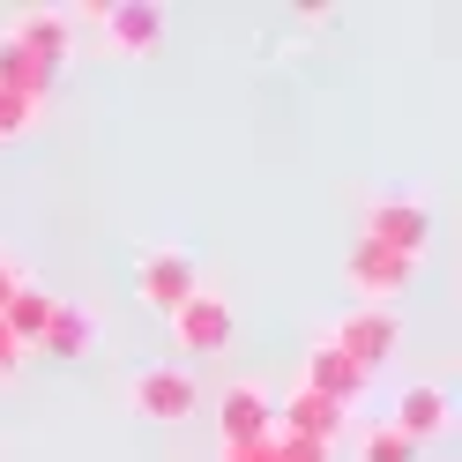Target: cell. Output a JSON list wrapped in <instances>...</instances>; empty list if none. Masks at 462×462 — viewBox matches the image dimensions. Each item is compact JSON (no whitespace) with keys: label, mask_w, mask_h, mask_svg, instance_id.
Segmentation results:
<instances>
[{"label":"cell","mask_w":462,"mask_h":462,"mask_svg":"<svg viewBox=\"0 0 462 462\" xmlns=\"http://www.w3.org/2000/svg\"><path fill=\"white\" fill-rule=\"evenodd\" d=\"M358 462H418V448L402 440L395 425H365L358 432Z\"/></svg>","instance_id":"2e32d148"},{"label":"cell","mask_w":462,"mask_h":462,"mask_svg":"<svg viewBox=\"0 0 462 462\" xmlns=\"http://www.w3.org/2000/svg\"><path fill=\"white\" fill-rule=\"evenodd\" d=\"M217 432H224V448H246V440H269L276 432V402L262 381H231L224 402H217Z\"/></svg>","instance_id":"52a82bcc"},{"label":"cell","mask_w":462,"mask_h":462,"mask_svg":"<svg viewBox=\"0 0 462 462\" xmlns=\"http://www.w3.org/2000/svg\"><path fill=\"white\" fill-rule=\"evenodd\" d=\"M395 336H402V321L395 313H373V306H358V313H343V321L328 328V343L343 358H351L358 373H373V365H388V351H395Z\"/></svg>","instance_id":"8992f818"},{"label":"cell","mask_w":462,"mask_h":462,"mask_svg":"<svg viewBox=\"0 0 462 462\" xmlns=\"http://www.w3.org/2000/svg\"><path fill=\"white\" fill-rule=\"evenodd\" d=\"M38 120V105L31 97H15V90H0V142H15V134H31Z\"/></svg>","instance_id":"e0dca14e"},{"label":"cell","mask_w":462,"mask_h":462,"mask_svg":"<svg viewBox=\"0 0 462 462\" xmlns=\"http://www.w3.org/2000/svg\"><path fill=\"white\" fill-rule=\"evenodd\" d=\"M358 239H365V246L402 254V262H425L432 217H425V201H411V194H373L365 209H358Z\"/></svg>","instance_id":"6da1fadb"},{"label":"cell","mask_w":462,"mask_h":462,"mask_svg":"<svg viewBox=\"0 0 462 462\" xmlns=\"http://www.w3.org/2000/svg\"><path fill=\"white\" fill-rule=\"evenodd\" d=\"M343 283H351V291H358V306H373V313H381L388 299H402V291H411V283H418V262H402V254H388V246H351V254H343Z\"/></svg>","instance_id":"277c9868"},{"label":"cell","mask_w":462,"mask_h":462,"mask_svg":"<svg viewBox=\"0 0 462 462\" xmlns=\"http://www.w3.org/2000/svg\"><path fill=\"white\" fill-rule=\"evenodd\" d=\"M82 15H97L105 23V45H120V52H150L164 38V8H150V0H120V8H82Z\"/></svg>","instance_id":"7c38bea8"},{"label":"cell","mask_w":462,"mask_h":462,"mask_svg":"<svg viewBox=\"0 0 462 462\" xmlns=\"http://www.w3.org/2000/svg\"><path fill=\"white\" fill-rule=\"evenodd\" d=\"M8 45H23L38 68L60 75V68H68V15H60V8H23V15L8 23Z\"/></svg>","instance_id":"30bf717a"},{"label":"cell","mask_w":462,"mask_h":462,"mask_svg":"<svg viewBox=\"0 0 462 462\" xmlns=\"http://www.w3.org/2000/svg\"><path fill=\"white\" fill-rule=\"evenodd\" d=\"M388 425H395L411 448H432V440H448V425H455V402H448V388H440V381H411V388L395 395Z\"/></svg>","instance_id":"5b68a950"},{"label":"cell","mask_w":462,"mask_h":462,"mask_svg":"<svg viewBox=\"0 0 462 462\" xmlns=\"http://www.w3.org/2000/svg\"><path fill=\"white\" fill-rule=\"evenodd\" d=\"M38 351H45V358H82V351H90V313L60 299V313H52V328H45Z\"/></svg>","instance_id":"9a60e30c"},{"label":"cell","mask_w":462,"mask_h":462,"mask_svg":"<svg viewBox=\"0 0 462 462\" xmlns=\"http://www.w3.org/2000/svg\"><path fill=\"white\" fill-rule=\"evenodd\" d=\"M15 373H23V343L0 328V381H15Z\"/></svg>","instance_id":"ac0fdd59"},{"label":"cell","mask_w":462,"mask_h":462,"mask_svg":"<svg viewBox=\"0 0 462 462\" xmlns=\"http://www.w3.org/2000/svg\"><path fill=\"white\" fill-rule=\"evenodd\" d=\"M201 291L194 283V254H180V246H150V254H134V299L150 306V313H180L187 299Z\"/></svg>","instance_id":"3957f363"},{"label":"cell","mask_w":462,"mask_h":462,"mask_svg":"<svg viewBox=\"0 0 462 462\" xmlns=\"http://www.w3.org/2000/svg\"><path fill=\"white\" fill-rule=\"evenodd\" d=\"M0 90H15V97L45 105V97H52V68H38L23 45H8V38H0Z\"/></svg>","instance_id":"5bb4252c"},{"label":"cell","mask_w":462,"mask_h":462,"mask_svg":"<svg viewBox=\"0 0 462 462\" xmlns=\"http://www.w3.org/2000/svg\"><path fill=\"white\" fill-rule=\"evenodd\" d=\"M15 283H23V269H15V254H8V246H0V306H8V299H15Z\"/></svg>","instance_id":"d6986e66"},{"label":"cell","mask_w":462,"mask_h":462,"mask_svg":"<svg viewBox=\"0 0 462 462\" xmlns=\"http://www.w3.org/2000/svg\"><path fill=\"white\" fill-rule=\"evenodd\" d=\"M299 388H306V395H321V402H336V411H351V402L365 395V373H358V365L321 336V343L306 351V381H299Z\"/></svg>","instance_id":"9c48e42d"},{"label":"cell","mask_w":462,"mask_h":462,"mask_svg":"<svg viewBox=\"0 0 462 462\" xmlns=\"http://www.w3.org/2000/svg\"><path fill=\"white\" fill-rule=\"evenodd\" d=\"M171 336H180V351H224L231 343V299L224 291H194L180 313H171Z\"/></svg>","instance_id":"ba28073f"},{"label":"cell","mask_w":462,"mask_h":462,"mask_svg":"<svg viewBox=\"0 0 462 462\" xmlns=\"http://www.w3.org/2000/svg\"><path fill=\"white\" fill-rule=\"evenodd\" d=\"M343 418L351 411H336V402H321V395H283V411H276V432H291V440H313V448H336L343 440Z\"/></svg>","instance_id":"8fae6325"},{"label":"cell","mask_w":462,"mask_h":462,"mask_svg":"<svg viewBox=\"0 0 462 462\" xmlns=\"http://www.w3.org/2000/svg\"><path fill=\"white\" fill-rule=\"evenodd\" d=\"M127 402H134V418H150V425H187L201 411V388H194L187 365H142L127 381Z\"/></svg>","instance_id":"7a4b0ae2"},{"label":"cell","mask_w":462,"mask_h":462,"mask_svg":"<svg viewBox=\"0 0 462 462\" xmlns=\"http://www.w3.org/2000/svg\"><path fill=\"white\" fill-rule=\"evenodd\" d=\"M52 313H60V299H52V291H38V283H15V299L0 306V328H8L23 351H38L45 328H52Z\"/></svg>","instance_id":"4fadbf2b"}]
</instances>
